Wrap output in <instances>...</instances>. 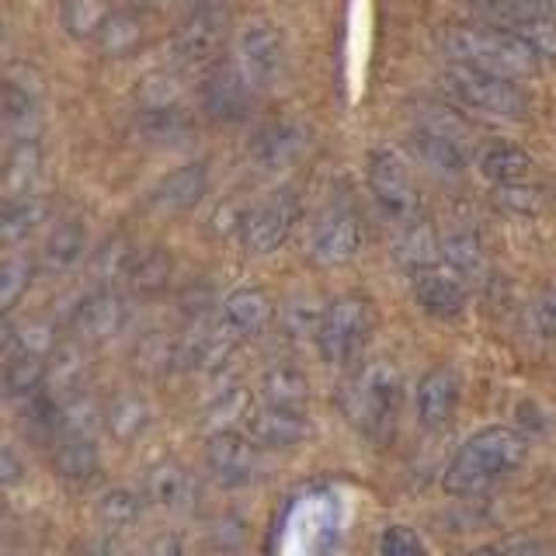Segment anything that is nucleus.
Segmentation results:
<instances>
[{
  "label": "nucleus",
  "instance_id": "10",
  "mask_svg": "<svg viewBox=\"0 0 556 556\" xmlns=\"http://www.w3.org/2000/svg\"><path fill=\"white\" fill-rule=\"evenodd\" d=\"M254 98H257V87L248 80V74H243L237 63L213 66L199 84V109L208 122H219V126L248 122Z\"/></svg>",
  "mask_w": 556,
  "mask_h": 556
},
{
  "label": "nucleus",
  "instance_id": "3",
  "mask_svg": "<svg viewBox=\"0 0 556 556\" xmlns=\"http://www.w3.org/2000/svg\"><path fill=\"white\" fill-rule=\"evenodd\" d=\"M400 404H404V382H400V372L387 362L365 365L362 372H355L344 382L341 393V407L348 414V421L372 442H387L393 434Z\"/></svg>",
  "mask_w": 556,
  "mask_h": 556
},
{
  "label": "nucleus",
  "instance_id": "14",
  "mask_svg": "<svg viewBox=\"0 0 556 556\" xmlns=\"http://www.w3.org/2000/svg\"><path fill=\"white\" fill-rule=\"evenodd\" d=\"M261 448L251 431L243 434L237 428H223L208 434L205 445V466L223 486H248L261 473Z\"/></svg>",
  "mask_w": 556,
  "mask_h": 556
},
{
  "label": "nucleus",
  "instance_id": "48",
  "mask_svg": "<svg viewBox=\"0 0 556 556\" xmlns=\"http://www.w3.org/2000/svg\"><path fill=\"white\" fill-rule=\"evenodd\" d=\"M0 473H4V486H14L17 480H22L25 466H22V459H17L14 445H8V448H4V459H0Z\"/></svg>",
  "mask_w": 556,
  "mask_h": 556
},
{
  "label": "nucleus",
  "instance_id": "31",
  "mask_svg": "<svg viewBox=\"0 0 556 556\" xmlns=\"http://www.w3.org/2000/svg\"><path fill=\"white\" fill-rule=\"evenodd\" d=\"M174 278V257L167 248H139L132 265H129V275H126V286L132 292H143V295H153V292H164Z\"/></svg>",
  "mask_w": 556,
  "mask_h": 556
},
{
  "label": "nucleus",
  "instance_id": "38",
  "mask_svg": "<svg viewBox=\"0 0 556 556\" xmlns=\"http://www.w3.org/2000/svg\"><path fill=\"white\" fill-rule=\"evenodd\" d=\"M84 341L77 344H63L52 352L49 358V390L56 393H77L80 382L87 376V358H84Z\"/></svg>",
  "mask_w": 556,
  "mask_h": 556
},
{
  "label": "nucleus",
  "instance_id": "18",
  "mask_svg": "<svg viewBox=\"0 0 556 556\" xmlns=\"http://www.w3.org/2000/svg\"><path fill=\"white\" fill-rule=\"evenodd\" d=\"M414 303L434 320H459L466 313L469 292L456 268L428 265L421 271H414Z\"/></svg>",
  "mask_w": 556,
  "mask_h": 556
},
{
  "label": "nucleus",
  "instance_id": "32",
  "mask_svg": "<svg viewBox=\"0 0 556 556\" xmlns=\"http://www.w3.org/2000/svg\"><path fill=\"white\" fill-rule=\"evenodd\" d=\"M46 202L35 195H17V199H8L4 205V216H0V240H4V248H17V243H25L39 226L46 223Z\"/></svg>",
  "mask_w": 556,
  "mask_h": 556
},
{
  "label": "nucleus",
  "instance_id": "40",
  "mask_svg": "<svg viewBox=\"0 0 556 556\" xmlns=\"http://www.w3.org/2000/svg\"><path fill=\"white\" fill-rule=\"evenodd\" d=\"M31 261L22 257V254H8L4 257V265H0V306H4L8 313L22 303V295L28 292L31 286Z\"/></svg>",
  "mask_w": 556,
  "mask_h": 556
},
{
  "label": "nucleus",
  "instance_id": "37",
  "mask_svg": "<svg viewBox=\"0 0 556 556\" xmlns=\"http://www.w3.org/2000/svg\"><path fill=\"white\" fill-rule=\"evenodd\" d=\"M136 243L129 237H112V240H104L101 248L94 251L91 257V271L101 286H112V282H126V275H129V265H132V257H136Z\"/></svg>",
  "mask_w": 556,
  "mask_h": 556
},
{
  "label": "nucleus",
  "instance_id": "13",
  "mask_svg": "<svg viewBox=\"0 0 556 556\" xmlns=\"http://www.w3.org/2000/svg\"><path fill=\"white\" fill-rule=\"evenodd\" d=\"M362 251V223L355 208L330 205L327 213L313 223L309 233V261L317 268H341L348 261H355Z\"/></svg>",
  "mask_w": 556,
  "mask_h": 556
},
{
  "label": "nucleus",
  "instance_id": "45",
  "mask_svg": "<svg viewBox=\"0 0 556 556\" xmlns=\"http://www.w3.org/2000/svg\"><path fill=\"white\" fill-rule=\"evenodd\" d=\"M174 101H181V87L167 70L150 74L143 84H139V104H174Z\"/></svg>",
  "mask_w": 556,
  "mask_h": 556
},
{
  "label": "nucleus",
  "instance_id": "29",
  "mask_svg": "<svg viewBox=\"0 0 556 556\" xmlns=\"http://www.w3.org/2000/svg\"><path fill=\"white\" fill-rule=\"evenodd\" d=\"M49 387V358L39 352H14L4 365V393L8 400H25Z\"/></svg>",
  "mask_w": 556,
  "mask_h": 556
},
{
  "label": "nucleus",
  "instance_id": "24",
  "mask_svg": "<svg viewBox=\"0 0 556 556\" xmlns=\"http://www.w3.org/2000/svg\"><path fill=\"white\" fill-rule=\"evenodd\" d=\"M84 254H87V226L80 219H63L42 240L39 261L49 275H63L70 268H77Z\"/></svg>",
  "mask_w": 556,
  "mask_h": 556
},
{
  "label": "nucleus",
  "instance_id": "19",
  "mask_svg": "<svg viewBox=\"0 0 556 556\" xmlns=\"http://www.w3.org/2000/svg\"><path fill=\"white\" fill-rule=\"evenodd\" d=\"M205 195H208V164L191 161L164 174V178L150 188L147 205L161 216H181V213H191Z\"/></svg>",
  "mask_w": 556,
  "mask_h": 556
},
{
  "label": "nucleus",
  "instance_id": "41",
  "mask_svg": "<svg viewBox=\"0 0 556 556\" xmlns=\"http://www.w3.org/2000/svg\"><path fill=\"white\" fill-rule=\"evenodd\" d=\"M442 257L448 268H456L459 275H480L483 271V248L473 233H448L442 240Z\"/></svg>",
  "mask_w": 556,
  "mask_h": 556
},
{
  "label": "nucleus",
  "instance_id": "17",
  "mask_svg": "<svg viewBox=\"0 0 556 556\" xmlns=\"http://www.w3.org/2000/svg\"><path fill=\"white\" fill-rule=\"evenodd\" d=\"M275 324V300L257 286H240L219 303V327L237 341L261 338Z\"/></svg>",
  "mask_w": 556,
  "mask_h": 556
},
{
  "label": "nucleus",
  "instance_id": "30",
  "mask_svg": "<svg viewBox=\"0 0 556 556\" xmlns=\"http://www.w3.org/2000/svg\"><path fill=\"white\" fill-rule=\"evenodd\" d=\"M143 35H147L143 17L132 11H112L104 28L98 31L94 46L101 49V56L122 60V56H132V52L143 46Z\"/></svg>",
  "mask_w": 556,
  "mask_h": 556
},
{
  "label": "nucleus",
  "instance_id": "27",
  "mask_svg": "<svg viewBox=\"0 0 556 556\" xmlns=\"http://www.w3.org/2000/svg\"><path fill=\"white\" fill-rule=\"evenodd\" d=\"M261 400L278 407H306L309 404V379L300 365L292 362H275L261 376Z\"/></svg>",
  "mask_w": 556,
  "mask_h": 556
},
{
  "label": "nucleus",
  "instance_id": "21",
  "mask_svg": "<svg viewBox=\"0 0 556 556\" xmlns=\"http://www.w3.org/2000/svg\"><path fill=\"white\" fill-rule=\"evenodd\" d=\"M248 431L261 448H295L309 434V417L306 407L261 404L251 414Z\"/></svg>",
  "mask_w": 556,
  "mask_h": 556
},
{
  "label": "nucleus",
  "instance_id": "42",
  "mask_svg": "<svg viewBox=\"0 0 556 556\" xmlns=\"http://www.w3.org/2000/svg\"><path fill=\"white\" fill-rule=\"evenodd\" d=\"M473 4L480 14H486L497 25H518V22H526V17L549 14L546 0H473Z\"/></svg>",
  "mask_w": 556,
  "mask_h": 556
},
{
  "label": "nucleus",
  "instance_id": "2",
  "mask_svg": "<svg viewBox=\"0 0 556 556\" xmlns=\"http://www.w3.org/2000/svg\"><path fill=\"white\" fill-rule=\"evenodd\" d=\"M442 49L452 63L491 70L501 77H529L539 70V52L529 39L508 25H459L442 35Z\"/></svg>",
  "mask_w": 556,
  "mask_h": 556
},
{
  "label": "nucleus",
  "instance_id": "43",
  "mask_svg": "<svg viewBox=\"0 0 556 556\" xmlns=\"http://www.w3.org/2000/svg\"><path fill=\"white\" fill-rule=\"evenodd\" d=\"M251 400L248 393H243L240 387H230V390H223L216 400H213V407H208V417H213V428L223 431V428H233L237 421H251Z\"/></svg>",
  "mask_w": 556,
  "mask_h": 556
},
{
  "label": "nucleus",
  "instance_id": "7",
  "mask_svg": "<svg viewBox=\"0 0 556 556\" xmlns=\"http://www.w3.org/2000/svg\"><path fill=\"white\" fill-rule=\"evenodd\" d=\"M365 178H369V191L382 216L400 226L417 219V213H421V191H417V181L404 164V156L387 147L372 150Z\"/></svg>",
  "mask_w": 556,
  "mask_h": 556
},
{
  "label": "nucleus",
  "instance_id": "26",
  "mask_svg": "<svg viewBox=\"0 0 556 556\" xmlns=\"http://www.w3.org/2000/svg\"><path fill=\"white\" fill-rule=\"evenodd\" d=\"M147 508V494L143 491H132V486H112L104 491L94 504V518L101 532L118 535V532H132L139 526Z\"/></svg>",
  "mask_w": 556,
  "mask_h": 556
},
{
  "label": "nucleus",
  "instance_id": "9",
  "mask_svg": "<svg viewBox=\"0 0 556 556\" xmlns=\"http://www.w3.org/2000/svg\"><path fill=\"white\" fill-rule=\"evenodd\" d=\"M233 63L248 74V80L257 87V91H268L278 80L286 77L289 66V46L286 35L278 25L257 17V22H248L233 39Z\"/></svg>",
  "mask_w": 556,
  "mask_h": 556
},
{
  "label": "nucleus",
  "instance_id": "20",
  "mask_svg": "<svg viewBox=\"0 0 556 556\" xmlns=\"http://www.w3.org/2000/svg\"><path fill=\"white\" fill-rule=\"evenodd\" d=\"M143 494H147L150 508L167 511V515H185L199 497V483H195V473H191L185 463L164 459V463H153L147 469Z\"/></svg>",
  "mask_w": 556,
  "mask_h": 556
},
{
  "label": "nucleus",
  "instance_id": "5",
  "mask_svg": "<svg viewBox=\"0 0 556 556\" xmlns=\"http://www.w3.org/2000/svg\"><path fill=\"white\" fill-rule=\"evenodd\" d=\"M372 338V303L358 292H344L324 306V317L313 341L330 365H355Z\"/></svg>",
  "mask_w": 556,
  "mask_h": 556
},
{
  "label": "nucleus",
  "instance_id": "49",
  "mask_svg": "<svg viewBox=\"0 0 556 556\" xmlns=\"http://www.w3.org/2000/svg\"><path fill=\"white\" fill-rule=\"evenodd\" d=\"M491 549H497V553H535V549H546V546L535 543V539H504V543H494Z\"/></svg>",
  "mask_w": 556,
  "mask_h": 556
},
{
  "label": "nucleus",
  "instance_id": "39",
  "mask_svg": "<svg viewBox=\"0 0 556 556\" xmlns=\"http://www.w3.org/2000/svg\"><path fill=\"white\" fill-rule=\"evenodd\" d=\"M136 365L150 376H164L170 369H181L178 362V338L167 334H150L136 344Z\"/></svg>",
  "mask_w": 556,
  "mask_h": 556
},
{
  "label": "nucleus",
  "instance_id": "36",
  "mask_svg": "<svg viewBox=\"0 0 556 556\" xmlns=\"http://www.w3.org/2000/svg\"><path fill=\"white\" fill-rule=\"evenodd\" d=\"M442 254V248L434 243V233L428 230V226L421 219L414 223H404V233L396 237V257L400 265L410 268V271H421L428 265H434Z\"/></svg>",
  "mask_w": 556,
  "mask_h": 556
},
{
  "label": "nucleus",
  "instance_id": "1",
  "mask_svg": "<svg viewBox=\"0 0 556 556\" xmlns=\"http://www.w3.org/2000/svg\"><path fill=\"white\" fill-rule=\"evenodd\" d=\"M529 442L526 434H518L515 428L491 425L480 428L477 434L459 445V452L452 456L445 469V491L456 497H473L497 486L501 480H508L515 469L526 463Z\"/></svg>",
  "mask_w": 556,
  "mask_h": 556
},
{
  "label": "nucleus",
  "instance_id": "12",
  "mask_svg": "<svg viewBox=\"0 0 556 556\" xmlns=\"http://www.w3.org/2000/svg\"><path fill=\"white\" fill-rule=\"evenodd\" d=\"M132 309L129 300L112 286H98L94 292H87L84 300L70 313V330L84 344H104L118 338L129 327Z\"/></svg>",
  "mask_w": 556,
  "mask_h": 556
},
{
  "label": "nucleus",
  "instance_id": "47",
  "mask_svg": "<svg viewBox=\"0 0 556 556\" xmlns=\"http://www.w3.org/2000/svg\"><path fill=\"white\" fill-rule=\"evenodd\" d=\"M532 317H535V327L543 330L546 338L556 341V286H549L543 295H539L535 306H532Z\"/></svg>",
  "mask_w": 556,
  "mask_h": 556
},
{
  "label": "nucleus",
  "instance_id": "4",
  "mask_svg": "<svg viewBox=\"0 0 556 556\" xmlns=\"http://www.w3.org/2000/svg\"><path fill=\"white\" fill-rule=\"evenodd\" d=\"M439 80L442 91L469 112L491 118H521L529 112V98L521 94L515 77H501L491 74V70H477L466 63H448Z\"/></svg>",
  "mask_w": 556,
  "mask_h": 556
},
{
  "label": "nucleus",
  "instance_id": "25",
  "mask_svg": "<svg viewBox=\"0 0 556 556\" xmlns=\"http://www.w3.org/2000/svg\"><path fill=\"white\" fill-rule=\"evenodd\" d=\"M153 425V410L147 404V396H139L132 390L118 393L109 407H104V428L115 442L122 445H132L136 439H143Z\"/></svg>",
  "mask_w": 556,
  "mask_h": 556
},
{
  "label": "nucleus",
  "instance_id": "33",
  "mask_svg": "<svg viewBox=\"0 0 556 556\" xmlns=\"http://www.w3.org/2000/svg\"><path fill=\"white\" fill-rule=\"evenodd\" d=\"M477 167L491 185L508 188V185H518L521 178H526L529 167H532V156L515 143H491L480 153Z\"/></svg>",
  "mask_w": 556,
  "mask_h": 556
},
{
  "label": "nucleus",
  "instance_id": "8",
  "mask_svg": "<svg viewBox=\"0 0 556 556\" xmlns=\"http://www.w3.org/2000/svg\"><path fill=\"white\" fill-rule=\"evenodd\" d=\"M300 216H303V205L292 188H278L261 202H251L248 219H243V230H240L243 251L265 257V254H275L278 248H286Z\"/></svg>",
  "mask_w": 556,
  "mask_h": 556
},
{
  "label": "nucleus",
  "instance_id": "22",
  "mask_svg": "<svg viewBox=\"0 0 556 556\" xmlns=\"http://www.w3.org/2000/svg\"><path fill=\"white\" fill-rule=\"evenodd\" d=\"M136 136L147 147H185L195 136V118H191L181 101L174 104H139Z\"/></svg>",
  "mask_w": 556,
  "mask_h": 556
},
{
  "label": "nucleus",
  "instance_id": "28",
  "mask_svg": "<svg viewBox=\"0 0 556 556\" xmlns=\"http://www.w3.org/2000/svg\"><path fill=\"white\" fill-rule=\"evenodd\" d=\"M39 178H42V147H39V139H14V147L8 153V167H4L8 199L31 195L35 185H39Z\"/></svg>",
  "mask_w": 556,
  "mask_h": 556
},
{
  "label": "nucleus",
  "instance_id": "46",
  "mask_svg": "<svg viewBox=\"0 0 556 556\" xmlns=\"http://www.w3.org/2000/svg\"><path fill=\"white\" fill-rule=\"evenodd\" d=\"M248 202H240V199H233V202H223L216 213H213V230L216 233H226V237H240V230H243V219H248Z\"/></svg>",
  "mask_w": 556,
  "mask_h": 556
},
{
  "label": "nucleus",
  "instance_id": "34",
  "mask_svg": "<svg viewBox=\"0 0 556 556\" xmlns=\"http://www.w3.org/2000/svg\"><path fill=\"white\" fill-rule=\"evenodd\" d=\"M4 126L14 139H39V126H42L39 98L14 80L4 87Z\"/></svg>",
  "mask_w": 556,
  "mask_h": 556
},
{
  "label": "nucleus",
  "instance_id": "16",
  "mask_svg": "<svg viewBox=\"0 0 556 556\" xmlns=\"http://www.w3.org/2000/svg\"><path fill=\"white\" fill-rule=\"evenodd\" d=\"M309 147V136L300 122H268L254 132L248 143V161L257 174H282L300 164V156Z\"/></svg>",
  "mask_w": 556,
  "mask_h": 556
},
{
  "label": "nucleus",
  "instance_id": "6",
  "mask_svg": "<svg viewBox=\"0 0 556 556\" xmlns=\"http://www.w3.org/2000/svg\"><path fill=\"white\" fill-rule=\"evenodd\" d=\"M407 147L439 178H459L469 167L466 126L439 109H425L414 118V126L407 132Z\"/></svg>",
  "mask_w": 556,
  "mask_h": 556
},
{
  "label": "nucleus",
  "instance_id": "23",
  "mask_svg": "<svg viewBox=\"0 0 556 556\" xmlns=\"http://www.w3.org/2000/svg\"><path fill=\"white\" fill-rule=\"evenodd\" d=\"M52 469L66 483H87L98 477L101 469V452L94 445V434H60L52 442Z\"/></svg>",
  "mask_w": 556,
  "mask_h": 556
},
{
  "label": "nucleus",
  "instance_id": "44",
  "mask_svg": "<svg viewBox=\"0 0 556 556\" xmlns=\"http://www.w3.org/2000/svg\"><path fill=\"white\" fill-rule=\"evenodd\" d=\"M425 539L417 535L414 529L407 526H390V529H382L379 535V553L382 556H414V553H425Z\"/></svg>",
  "mask_w": 556,
  "mask_h": 556
},
{
  "label": "nucleus",
  "instance_id": "15",
  "mask_svg": "<svg viewBox=\"0 0 556 556\" xmlns=\"http://www.w3.org/2000/svg\"><path fill=\"white\" fill-rule=\"evenodd\" d=\"M459 400H463V379L452 365H434L421 376L414 390V414L417 425L428 431H445L459 414Z\"/></svg>",
  "mask_w": 556,
  "mask_h": 556
},
{
  "label": "nucleus",
  "instance_id": "35",
  "mask_svg": "<svg viewBox=\"0 0 556 556\" xmlns=\"http://www.w3.org/2000/svg\"><path fill=\"white\" fill-rule=\"evenodd\" d=\"M112 14L109 0H60V25L80 42H94Z\"/></svg>",
  "mask_w": 556,
  "mask_h": 556
},
{
  "label": "nucleus",
  "instance_id": "11",
  "mask_svg": "<svg viewBox=\"0 0 556 556\" xmlns=\"http://www.w3.org/2000/svg\"><path fill=\"white\" fill-rule=\"evenodd\" d=\"M226 42V11L216 0H199L188 8L181 25L170 35V52L181 66H205L216 60Z\"/></svg>",
  "mask_w": 556,
  "mask_h": 556
}]
</instances>
